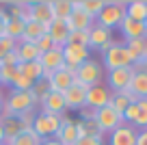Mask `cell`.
Segmentation results:
<instances>
[{"instance_id":"cell-40","label":"cell","mask_w":147,"mask_h":145,"mask_svg":"<svg viewBox=\"0 0 147 145\" xmlns=\"http://www.w3.org/2000/svg\"><path fill=\"white\" fill-rule=\"evenodd\" d=\"M74 145H104V136H82Z\"/></svg>"},{"instance_id":"cell-25","label":"cell","mask_w":147,"mask_h":145,"mask_svg":"<svg viewBox=\"0 0 147 145\" xmlns=\"http://www.w3.org/2000/svg\"><path fill=\"white\" fill-rule=\"evenodd\" d=\"M15 54H18L20 63H30V61H39V50L35 43H26V41H18L15 45Z\"/></svg>"},{"instance_id":"cell-48","label":"cell","mask_w":147,"mask_h":145,"mask_svg":"<svg viewBox=\"0 0 147 145\" xmlns=\"http://www.w3.org/2000/svg\"><path fill=\"white\" fill-rule=\"evenodd\" d=\"M145 39H147V22H145Z\"/></svg>"},{"instance_id":"cell-19","label":"cell","mask_w":147,"mask_h":145,"mask_svg":"<svg viewBox=\"0 0 147 145\" xmlns=\"http://www.w3.org/2000/svg\"><path fill=\"white\" fill-rule=\"evenodd\" d=\"M41 110L43 113H54V115H63L67 110L65 106V98L63 93H56V91H48V95L41 100Z\"/></svg>"},{"instance_id":"cell-2","label":"cell","mask_w":147,"mask_h":145,"mask_svg":"<svg viewBox=\"0 0 147 145\" xmlns=\"http://www.w3.org/2000/svg\"><path fill=\"white\" fill-rule=\"evenodd\" d=\"M134 61L130 56L125 43H119V41H113L104 50V61H102V67L106 72H113V69H121V67H132Z\"/></svg>"},{"instance_id":"cell-46","label":"cell","mask_w":147,"mask_h":145,"mask_svg":"<svg viewBox=\"0 0 147 145\" xmlns=\"http://www.w3.org/2000/svg\"><path fill=\"white\" fill-rule=\"evenodd\" d=\"M2 115H5V102L0 100V119H2Z\"/></svg>"},{"instance_id":"cell-3","label":"cell","mask_w":147,"mask_h":145,"mask_svg":"<svg viewBox=\"0 0 147 145\" xmlns=\"http://www.w3.org/2000/svg\"><path fill=\"white\" fill-rule=\"evenodd\" d=\"M61 121H63V115H54V113H37L35 121H32V132L41 141L46 139H54L56 132L61 128Z\"/></svg>"},{"instance_id":"cell-50","label":"cell","mask_w":147,"mask_h":145,"mask_svg":"<svg viewBox=\"0 0 147 145\" xmlns=\"http://www.w3.org/2000/svg\"><path fill=\"white\" fill-rule=\"evenodd\" d=\"M0 145H7V143H0Z\"/></svg>"},{"instance_id":"cell-41","label":"cell","mask_w":147,"mask_h":145,"mask_svg":"<svg viewBox=\"0 0 147 145\" xmlns=\"http://www.w3.org/2000/svg\"><path fill=\"white\" fill-rule=\"evenodd\" d=\"M0 65H11V67H18V65H20V59H18V54H15V50L9 52L5 59L0 61Z\"/></svg>"},{"instance_id":"cell-23","label":"cell","mask_w":147,"mask_h":145,"mask_svg":"<svg viewBox=\"0 0 147 145\" xmlns=\"http://www.w3.org/2000/svg\"><path fill=\"white\" fill-rule=\"evenodd\" d=\"M125 18L134 22H147V0H130L125 5Z\"/></svg>"},{"instance_id":"cell-16","label":"cell","mask_w":147,"mask_h":145,"mask_svg":"<svg viewBox=\"0 0 147 145\" xmlns=\"http://www.w3.org/2000/svg\"><path fill=\"white\" fill-rule=\"evenodd\" d=\"M63 59L67 67L78 69L82 63L89 61V50L87 48H76V45H63Z\"/></svg>"},{"instance_id":"cell-9","label":"cell","mask_w":147,"mask_h":145,"mask_svg":"<svg viewBox=\"0 0 147 145\" xmlns=\"http://www.w3.org/2000/svg\"><path fill=\"white\" fill-rule=\"evenodd\" d=\"M87 91H89V87L80 85V82H74V85L63 93L65 106H67L69 110H80V108H84V106H87Z\"/></svg>"},{"instance_id":"cell-35","label":"cell","mask_w":147,"mask_h":145,"mask_svg":"<svg viewBox=\"0 0 147 145\" xmlns=\"http://www.w3.org/2000/svg\"><path fill=\"white\" fill-rule=\"evenodd\" d=\"M104 7H106L104 0H82V11H87L91 18H97Z\"/></svg>"},{"instance_id":"cell-10","label":"cell","mask_w":147,"mask_h":145,"mask_svg":"<svg viewBox=\"0 0 147 145\" xmlns=\"http://www.w3.org/2000/svg\"><path fill=\"white\" fill-rule=\"evenodd\" d=\"M132 76H134V67H121V69H113L108 72L106 80H108V89L113 93L117 91H125L132 82Z\"/></svg>"},{"instance_id":"cell-7","label":"cell","mask_w":147,"mask_h":145,"mask_svg":"<svg viewBox=\"0 0 147 145\" xmlns=\"http://www.w3.org/2000/svg\"><path fill=\"white\" fill-rule=\"evenodd\" d=\"M46 80H48V85H50V91L65 93V91H67L69 87L76 82V69H71V67H67V65H65L63 69H59V72L50 74Z\"/></svg>"},{"instance_id":"cell-43","label":"cell","mask_w":147,"mask_h":145,"mask_svg":"<svg viewBox=\"0 0 147 145\" xmlns=\"http://www.w3.org/2000/svg\"><path fill=\"white\" fill-rule=\"evenodd\" d=\"M80 119H82V121H89V119H95V110H93V108H89V106L80 108Z\"/></svg>"},{"instance_id":"cell-47","label":"cell","mask_w":147,"mask_h":145,"mask_svg":"<svg viewBox=\"0 0 147 145\" xmlns=\"http://www.w3.org/2000/svg\"><path fill=\"white\" fill-rule=\"evenodd\" d=\"M0 143H5V132H2V123H0Z\"/></svg>"},{"instance_id":"cell-6","label":"cell","mask_w":147,"mask_h":145,"mask_svg":"<svg viewBox=\"0 0 147 145\" xmlns=\"http://www.w3.org/2000/svg\"><path fill=\"white\" fill-rule=\"evenodd\" d=\"M95 123H97V128H100L102 134H106V132L110 134L113 130H117V128L123 123V117H121L110 104H106L104 108L95 110Z\"/></svg>"},{"instance_id":"cell-49","label":"cell","mask_w":147,"mask_h":145,"mask_svg":"<svg viewBox=\"0 0 147 145\" xmlns=\"http://www.w3.org/2000/svg\"><path fill=\"white\" fill-rule=\"evenodd\" d=\"M0 100H2V87H0Z\"/></svg>"},{"instance_id":"cell-45","label":"cell","mask_w":147,"mask_h":145,"mask_svg":"<svg viewBox=\"0 0 147 145\" xmlns=\"http://www.w3.org/2000/svg\"><path fill=\"white\" fill-rule=\"evenodd\" d=\"M41 145H61L56 139H46V141H41Z\"/></svg>"},{"instance_id":"cell-37","label":"cell","mask_w":147,"mask_h":145,"mask_svg":"<svg viewBox=\"0 0 147 145\" xmlns=\"http://www.w3.org/2000/svg\"><path fill=\"white\" fill-rule=\"evenodd\" d=\"M18 74V67H11V65H0V87L2 85H11V80Z\"/></svg>"},{"instance_id":"cell-39","label":"cell","mask_w":147,"mask_h":145,"mask_svg":"<svg viewBox=\"0 0 147 145\" xmlns=\"http://www.w3.org/2000/svg\"><path fill=\"white\" fill-rule=\"evenodd\" d=\"M35 45H37V50H39V54H43V52H50V50H54V48H56L54 41H52V37L48 35V33L41 37V39H37Z\"/></svg>"},{"instance_id":"cell-42","label":"cell","mask_w":147,"mask_h":145,"mask_svg":"<svg viewBox=\"0 0 147 145\" xmlns=\"http://www.w3.org/2000/svg\"><path fill=\"white\" fill-rule=\"evenodd\" d=\"M7 22H9V13H7V9L2 5H0V37H5V26Z\"/></svg>"},{"instance_id":"cell-36","label":"cell","mask_w":147,"mask_h":145,"mask_svg":"<svg viewBox=\"0 0 147 145\" xmlns=\"http://www.w3.org/2000/svg\"><path fill=\"white\" fill-rule=\"evenodd\" d=\"M32 85H35V82H30L28 78H24L20 72L15 74V78L11 80V89H15V91H30Z\"/></svg>"},{"instance_id":"cell-30","label":"cell","mask_w":147,"mask_h":145,"mask_svg":"<svg viewBox=\"0 0 147 145\" xmlns=\"http://www.w3.org/2000/svg\"><path fill=\"white\" fill-rule=\"evenodd\" d=\"M24 26H26L24 20L9 18V22H7V26H5V35L9 37V39H13V41H20L22 35H24Z\"/></svg>"},{"instance_id":"cell-20","label":"cell","mask_w":147,"mask_h":145,"mask_svg":"<svg viewBox=\"0 0 147 145\" xmlns=\"http://www.w3.org/2000/svg\"><path fill=\"white\" fill-rule=\"evenodd\" d=\"M54 139L59 141L61 145H74L76 141H78V130H76V121H71V119L63 117V121H61V128H59V132H56Z\"/></svg>"},{"instance_id":"cell-32","label":"cell","mask_w":147,"mask_h":145,"mask_svg":"<svg viewBox=\"0 0 147 145\" xmlns=\"http://www.w3.org/2000/svg\"><path fill=\"white\" fill-rule=\"evenodd\" d=\"M132 126L136 130H147V98L136 102V119Z\"/></svg>"},{"instance_id":"cell-34","label":"cell","mask_w":147,"mask_h":145,"mask_svg":"<svg viewBox=\"0 0 147 145\" xmlns=\"http://www.w3.org/2000/svg\"><path fill=\"white\" fill-rule=\"evenodd\" d=\"M48 91H50V85H48V80H46V78H41V80H37L35 85H32L30 93H32V98H35V104H37V102L41 104V100L48 95Z\"/></svg>"},{"instance_id":"cell-12","label":"cell","mask_w":147,"mask_h":145,"mask_svg":"<svg viewBox=\"0 0 147 145\" xmlns=\"http://www.w3.org/2000/svg\"><path fill=\"white\" fill-rule=\"evenodd\" d=\"M138 130L130 123H121L117 130L108 134V145H136Z\"/></svg>"},{"instance_id":"cell-22","label":"cell","mask_w":147,"mask_h":145,"mask_svg":"<svg viewBox=\"0 0 147 145\" xmlns=\"http://www.w3.org/2000/svg\"><path fill=\"white\" fill-rule=\"evenodd\" d=\"M125 48H128L134 65H147V39L145 37H143V39L125 41Z\"/></svg>"},{"instance_id":"cell-31","label":"cell","mask_w":147,"mask_h":145,"mask_svg":"<svg viewBox=\"0 0 147 145\" xmlns=\"http://www.w3.org/2000/svg\"><path fill=\"white\" fill-rule=\"evenodd\" d=\"M9 145H41V139H39V136L32 132V128H30V130H22Z\"/></svg>"},{"instance_id":"cell-28","label":"cell","mask_w":147,"mask_h":145,"mask_svg":"<svg viewBox=\"0 0 147 145\" xmlns=\"http://www.w3.org/2000/svg\"><path fill=\"white\" fill-rule=\"evenodd\" d=\"M0 123H2V132H5V143L7 145H9L11 141L24 130L18 117H5V119H0Z\"/></svg>"},{"instance_id":"cell-21","label":"cell","mask_w":147,"mask_h":145,"mask_svg":"<svg viewBox=\"0 0 147 145\" xmlns=\"http://www.w3.org/2000/svg\"><path fill=\"white\" fill-rule=\"evenodd\" d=\"M134 102H138V98H136L130 89H125V91H117V93L110 95V102H108V104L113 106V108H115L121 117H123V113L128 110V106L134 104Z\"/></svg>"},{"instance_id":"cell-8","label":"cell","mask_w":147,"mask_h":145,"mask_svg":"<svg viewBox=\"0 0 147 145\" xmlns=\"http://www.w3.org/2000/svg\"><path fill=\"white\" fill-rule=\"evenodd\" d=\"M67 24L71 30H91L95 26V18L82 11V0H74V11L67 18Z\"/></svg>"},{"instance_id":"cell-14","label":"cell","mask_w":147,"mask_h":145,"mask_svg":"<svg viewBox=\"0 0 147 145\" xmlns=\"http://www.w3.org/2000/svg\"><path fill=\"white\" fill-rule=\"evenodd\" d=\"M110 95H113V91H110L108 87H104V85L89 87V91H87V106L93 108V110L104 108V106L110 102Z\"/></svg>"},{"instance_id":"cell-27","label":"cell","mask_w":147,"mask_h":145,"mask_svg":"<svg viewBox=\"0 0 147 145\" xmlns=\"http://www.w3.org/2000/svg\"><path fill=\"white\" fill-rule=\"evenodd\" d=\"M18 72L22 74L24 78H28L30 82H37L43 78V67L39 61H30V63H20L18 65Z\"/></svg>"},{"instance_id":"cell-13","label":"cell","mask_w":147,"mask_h":145,"mask_svg":"<svg viewBox=\"0 0 147 145\" xmlns=\"http://www.w3.org/2000/svg\"><path fill=\"white\" fill-rule=\"evenodd\" d=\"M110 43H113V30H110V28H104V26H100V24H95V26L89 30V48L104 52Z\"/></svg>"},{"instance_id":"cell-4","label":"cell","mask_w":147,"mask_h":145,"mask_svg":"<svg viewBox=\"0 0 147 145\" xmlns=\"http://www.w3.org/2000/svg\"><path fill=\"white\" fill-rule=\"evenodd\" d=\"M125 5L128 2H123V0H113V2H106V7L100 11V15L95 18V24H100V26L104 28H117L121 24V20L125 18Z\"/></svg>"},{"instance_id":"cell-33","label":"cell","mask_w":147,"mask_h":145,"mask_svg":"<svg viewBox=\"0 0 147 145\" xmlns=\"http://www.w3.org/2000/svg\"><path fill=\"white\" fill-rule=\"evenodd\" d=\"M65 45H76V48H87L89 50V30H71Z\"/></svg>"},{"instance_id":"cell-24","label":"cell","mask_w":147,"mask_h":145,"mask_svg":"<svg viewBox=\"0 0 147 145\" xmlns=\"http://www.w3.org/2000/svg\"><path fill=\"white\" fill-rule=\"evenodd\" d=\"M48 33V26L35 22V20H28L26 26H24V35L20 41H26V43H37V39H41L43 35Z\"/></svg>"},{"instance_id":"cell-17","label":"cell","mask_w":147,"mask_h":145,"mask_svg":"<svg viewBox=\"0 0 147 145\" xmlns=\"http://www.w3.org/2000/svg\"><path fill=\"white\" fill-rule=\"evenodd\" d=\"M69 33H71V28H69L67 20H52V24L48 26V35L52 37L56 48H63V45L67 43Z\"/></svg>"},{"instance_id":"cell-11","label":"cell","mask_w":147,"mask_h":145,"mask_svg":"<svg viewBox=\"0 0 147 145\" xmlns=\"http://www.w3.org/2000/svg\"><path fill=\"white\" fill-rule=\"evenodd\" d=\"M39 63L43 67V78H48L50 74L59 72V69L65 67V59H63V48H54L50 52H43L39 56Z\"/></svg>"},{"instance_id":"cell-15","label":"cell","mask_w":147,"mask_h":145,"mask_svg":"<svg viewBox=\"0 0 147 145\" xmlns=\"http://www.w3.org/2000/svg\"><path fill=\"white\" fill-rule=\"evenodd\" d=\"M28 11H30V20L43 24V26H50L54 15H52V7L50 0H39V2H28Z\"/></svg>"},{"instance_id":"cell-26","label":"cell","mask_w":147,"mask_h":145,"mask_svg":"<svg viewBox=\"0 0 147 145\" xmlns=\"http://www.w3.org/2000/svg\"><path fill=\"white\" fill-rule=\"evenodd\" d=\"M138 100H145L147 98V69H141V72H134L132 76V82L128 87Z\"/></svg>"},{"instance_id":"cell-29","label":"cell","mask_w":147,"mask_h":145,"mask_svg":"<svg viewBox=\"0 0 147 145\" xmlns=\"http://www.w3.org/2000/svg\"><path fill=\"white\" fill-rule=\"evenodd\" d=\"M54 20H67L74 11V0H50Z\"/></svg>"},{"instance_id":"cell-44","label":"cell","mask_w":147,"mask_h":145,"mask_svg":"<svg viewBox=\"0 0 147 145\" xmlns=\"http://www.w3.org/2000/svg\"><path fill=\"white\" fill-rule=\"evenodd\" d=\"M136 145H147V130H138V136H136Z\"/></svg>"},{"instance_id":"cell-5","label":"cell","mask_w":147,"mask_h":145,"mask_svg":"<svg viewBox=\"0 0 147 145\" xmlns=\"http://www.w3.org/2000/svg\"><path fill=\"white\" fill-rule=\"evenodd\" d=\"M102 78H104V67H102L100 61L89 59L87 63H82L76 69V82H80V85H84V87L102 85Z\"/></svg>"},{"instance_id":"cell-1","label":"cell","mask_w":147,"mask_h":145,"mask_svg":"<svg viewBox=\"0 0 147 145\" xmlns=\"http://www.w3.org/2000/svg\"><path fill=\"white\" fill-rule=\"evenodd\" d=\"M5 117H20V115L28 113V110H35V98H32L30 91H15L11 89L7 93L5 100Z\"/></svg>"},{"instance_id":"cell-38","label":"cell","mask_w":147,"mask_h":145,"mask_svg":"<svg viewBox=\"0 0 147 145\" xmlns=\"http://www.w3.org/2000/svg\"><path fill=\"white\" fill-rule=\"evenodd\" d=\"M15 45H18V41H13V39H9V37H0V61L5 59L9 52H13L15 50Z\"/></svg>"},{"instance_id":"cell-18","label":"cell","mask_w":147,"mask_h":145,"mask_svg":"<svg viewBox=\"0 0 147 145\" xmlns=\"http://www.w3.org/2000/svg\"><path fill=\"white\" fill-rule=\"evenodd\" d=\"M117 28H119V33L123 35L125 41L143 39V37H145V24L143 22H134V20H130V18H123Z\"/></svg>"}]
</instances>
